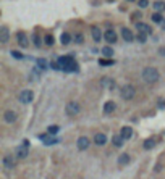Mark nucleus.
Masks as SVG:
<instances>
[{
  "label": "nucleus",
  "instance_id": "nucleus-1",
  "mask_svg": "<svg viewBox=\"0 0 165 179\" xmlns=\"http://www.w3.org/2000/svg\"><path fill=\"white\" fill-rule=\"evenodd\" d=\"M59 63H60L62 69L67 71V73H75V71H78V63L73 60V56H60Z\"/></svg>",
  "mask_w": 165,
  "mask_h": 179
},
{
  "label": "nucleus",
  "instance_id": "nucleus-2",
  "mask_svg": "<svg viewBox=\"0 0 165 179\" xmlns=\"http://www.w3.org/2000/svg\"><path fill=\"white\" fill-rule=\"evenodd\" d=\"M141 76H142V79H144L147 84H154V82L159 81V77H160L159 71H157L155 68H152V66H147V68L142 69Z\"/></svg>",
  "mask_w": 165,
  "mask_h": 179
},
{
  "label": "nucleus",
  "instance_id": "nucleus-3",
  "mask_svg": "<svg viewBox=\"0 0 165 179\" xmlns=\"http://www.w3.org/2000/svg\"><path fill=\"white\" fill-rule=\"evenodd\" d=\"M120 95H121V98H125V100H131V98H134V95H136V90H134V87H133L131 84H126V85H123V87H121Z\"/></svg>",
  "mask_w": 165,
  "mask_h": 179
},
{
  "label": "nucleus",
  "instance_id": "nucleus-4",
  "mask_svg": "<svg viewBox=\"0 0 165 179\" xmlns=\"http://www.w3.org/2000/svg\"><path fill=\"white\" fill-rule=\"evenodd\" d=\"M28 152H29V140H23V144L16 147L15 155H16V158H26Z\"/></svg>",
  "mask_w": 165,
  "mask_h": 179
},
{
  "label": "nucleus",
  "instance_id": "nucleus-5",
  "mask_svg": "<svg viewBox=\"0 0 165 179\" xmlns=\"http://www.w3.org/2000/svg\"><path fill=\"white\" fill-rule=\"evenodd\" d=\"M65 111H67L68 116H76V114L81 111V106H80V103H78V102H70V103L67 105Z\"/></svg>",
  "mask_w": 165,
  "mask_h": 179
},
{
  "label": "nucleus",
  "instance_id": "nucleus-6",
  "mask_svg": "<svg viewBox=\"0 0 165 179\" xmlns=\"http://www.w3.org/2000/svg\"><path fill=\"white\" fill-rule=\"evenodd\" d=\"M33 98H34L33 90L26 89V90H21L20 92V102L21 103H29V102H33Z\"/></svg>",
  "mask_w": 165,
  "mask_h": 179
},
{
  "label": "nucleus",
  "instance_id": "nucleus-7",
  "mask_svg": "<svg viewBox=\"0 0 165 179\" xmlns=\"http://www.w3.org/2000/svg\"><path fill=\"white\" fill-rule=\"evenodd\" d=\"M76 145H78V148H80V150H86L91 145V140L86 137V135H81V137L76 140Z\"/></svg>",
  "mask_w": 165,
  "mask_h": 179
},
{
  "label": "nucleus",
  "instance_id": "nucleus-8",
  "mask_svg": "<svg viewBox=\"0 0 165 179\" xmlns=\"http://www.w3.org/2000/svg\"><path fill=\"white\" fill-rule=\"evenodd\" d=\"M104 39L109 42V44H113V42H117V32L113 29H107L104 32Z\"/></svg>",
  "mask_w": 165,
  "mask_h": 179
},
{
  "label": "nucleus",
  "instance_id": "nucleus-9",
  "mask_svg": "<svg viewBox=\"0 0 165 179\" xmlns=\"http://www.w3.org/2000/svg\"><path fill=\"white\" fill-rule=\"evenodd\" d=\"M3 119H5V123H8V124L15 123V121H16V113L13 110H7L3 113Z\"/></svg>",
  "mask_w": 165,
  "mask_h": 179
},
{
  "label": "nucleus",
  "instance_id": "nucleus-10",
  "mask_svg": "<svg viewBox=\"0 0 165 179\" xmlns=\"http://www.w3.org/2000/svg\"><path fill=\"white\" fill-rule=\"evenodd\" d=\"M8 39H10V31H8V27H7V26H2V27H0V42H2V44H7V42H8Z\"/></svg>",
  "mask_w": 165,
  "mask_h": 179
},
{
  "label": "nucleus",
  "instance_id": "nucleus-11",
  "mask_svg": "<svg viewBox=\"0 0 165 179\" xmlns=\"http://www.w3.org/2000/svg\"><path fill=\"white\" fill-rule=\"evenodd\" d=\"M115 108H117V105H115V102H112V100H109V102L104 103V113L105 114L113 113V111H115Z\"/></svg>",
  "mask_w": 165,
  "mask_h": 179
},
{
  "label": "nucleus",
  "instance_id": "nucleus-12",
  "mask_svg": "<svg viewBox=\"0 0 165 179\" xmlns=\"http://www.w3.org/2000/svg\"><path fill=\"white\" fill-rule=\"evenodd\" d=\"M91 32H92V39H94L96 42H100V39H102V34H104V32L100 31L97 26H92V27H91Z\"/></svg>",
  "mask_w": 165,
  "mask_h": 179
},
{
  "label": "nucleus",
  "instance_id": "nucleus-13",
  "mask_svg": "<svg viewBox=\"0 0 165 179\" xmlns=\"http://www.w3.org/2000/svg\"><path fill=\"white\" fill-rule=\"evenodd\" d=\"M121 35H123V39H125L126 42H131V40L134 39L131 29H128V27H121Z\"/></svg>",
  "mask_w": 165,
  "mask_h": 179
},
{
  "label": "nucleus",
  "instance_id": "nucleus-14",
  "mask_svg": "<svg viewBox=\"0 0 165 179\" xmlns=\"http://www.w3.org/2000/svg\"><path fill=\"white\" fill-rule=\"evenodd\" d=\"M16 39H18V44H20L21 47H28V37H26V34H24L23 31H20V32L16 34Z\"/></svg>",
  "mask_w": 165,
  "mask_h": 179
},
{
  "label": "nucleus",
  "instance_id": "nucleus-15",
  "mask_svg": "<svg viewBox=\"0 0 165 179\" xmlns=\"http://www.w3.org/2000/svg\"><path fill=\"white\" fill-rule=\"evenodd\" d=\"M120 135L123 139H131V135H133V129L130 126H125V127H121V131H120Z\"/></svg>",
  "mask_w": 165,
  "mask_h": 179
},
{
  "label": "nucleus",
  "instance_id": "nucleus-16",
  "mask_svg": "<svg viewBox=\"0 0 165 179\" xmlns=\"http://www.w3.org/2000/svg\"><path fill=\"white\" fill-rule=\"evenodd\" d=\"M136 27H138V31L139 32H142V34H150V26L149 24H146V23H136Z\"/></svg>",
  "mask_w": 165,
  "mask_h": 179
},
{
  "label": "nucleus",
  "instance_id": "nucleus-17",
  "mask_svg": "<svg viewBox=\"0 0 165 179\" xmlns=\"http://www.w3.org/2000/svg\"><path fill=\"white\" fill-rule=\"evenodd\" d=\"M94 142H96L97 145H105V142H107V135H105V134H102V132L96 134V135H94Z\"/></svg>",
  "mask_w": 165,
  "mask_h": 179
},
{
  "label": "nucleus",
  "instance_id": "nucleus-18",
  "mask_svg": "<svg viewBox=\"0 0 165 179\" xmlns=\"http://www.w3.org/2000/svg\"><path fill=\"white\" fill-rule=\"evenodd\" d=\"M130 160H131V156L128 153H123V155L118 156V164H120V166H125V164L130 163Z\"/></svg>",
  "mask_w": 165,
  "mask_h": 179
},
{
  "label": "nucleus",
  "instance_id": "nucleus-19",
  "mask_svg": "<svg viewBox=\"0 0 165 179\" xmlns=\"http://www.w3.org/2000/svg\"><path fill=\"white\" fill-rule=\"evenodd\" d=\"M60 42L63 45H68L70 42H71V34H68V32H63L62 34V37H60Z\"/></svg>",
  "mask_w": 165,
  "mask_h": 179
},
{
  "label": "nucleus",
  "instance_id": "nucleus-20",
  "mask_svg": "<svg viewBox=\"0 0 165 179\" xmlns=\"http://www.w3.org/2000/svg\"><path fill=\"white\" fill-rule=\"evenodd\" d=\"M3 164L7 168H13L15 166V158H13V156H5L3 158Z\"/></svg>",
  "mask_w": 165,
  "mask_h": 179
},
{
  "label": "nucleus",
  "instance_id": "nucleus-21",
  "mask_svg": "<svg viewBox=\"0 0 165 179\" xmlns=\"http://www.w3.org/2000/svg\"><path fill=\"white\" fill-rule=\"evenodd\" d=\"M154 8H155V11L162 13L165 10V2H162V0H157V2H154Z\"/></svg>",
  "mask_w": 165,
  "mask_h": 179
},
{
  "label": "nucleus",
  "instance_id": "nucleus-22",
  "mask_svg": "<svg viewBox=\"0 0 165 179\" xmlns=\"http://www.w3.org/2000/svg\"><path fill=\"white\" fill-rule=\"evenodd\" d=\"M113 145H115V147H123V137H121V135H113Z\"/></svg>",
  "mask_w": 165,
  "mask_h": 179
},
{
  "label": "nucleus",
  "instance_id": "nucleus-23",
  "mask_svg": "<svg viewBox=\"0 0 165 179\" xmlns=\"http://www.w3.org/2000/svg\"><path fill=\"white\" fill-rule=\"evenodd\" d=\"M142 145H144V148H146V150L154 148V145H155V139H146V140H144V144H142Z\"/></svg>",
  "mask_w": 165,
  "mask_h": 179
},
{
  "label": "nucleus",
  "instance_id": "nucleus-24",
  "mask_svg": "<svg viewBox=\"0 0 165 179\" xmlns=\"http://www.w3.org/2000/svg\"><path fill=\"white\" fill-rule=\"evenodd\" d=\"M152 21H154V23H157V24H162L163 18H162V15H160L159 11H155L154 15H152Z\"/></svg>",
  "mask_w": 165,
  "mask_h": 179
},
{
  "label": "nucleus",
  "instance_id": "nucleus-25",
  "mask_svg": "<svg viewBox=\"0 0 165 179\" xmlns=\"http://www.w3.org/2000/svg\"><path fill=\"white\" fill-rule=\"evenodd\" d=\"M102 55L104 56H112L113 55V48L112 47H104L102 48Z\"/></svg>",
  "mask_w": 165,
  "mask_h": 179
},
{
  "label": "nucleus",
  "instance_id": "nucleus-26",
  "mask_svg": "<svg viewBox=\"0 0 165 179\" xmlns=\"http://www.w3.org/2000/svg\"><path fill=\"white\" fill-rule=\"evenodd\" d=\"M33 40H34V45H36V47H41L42 40H41V37H39L37 34H34V35H33Z\"/></svg>",
  "mask_w": 165,
  "mask_h": 179
},
{
  "label": "nucleus",
  "instance_id": "nucleus-27",
  "mask_svg": "<svg viewBox=\"0 0 165 179\" xmlns=\"http://www.w3.org/2000/svg\"><path fill=\"white\" fill-rule=\"evenodd\" d=\"M54 42H55V39H54V35H50V34H47V35H46V44H47V45H54Z\"/></svg>",
  "mask_w": 165,
  "mask_h": 179
},
{
  "label": "nucleus",
  "instance_id": "nucleus-28",
  "mask_svg": "<svg viewBox=\"0 0 165 179\" xmlns=\"http://www.w3.org/2000/svg\"><path fill=\"white\" fill-rule=\"evenodd\" d=\"M37 66H39L41 69H46V68H47L46 60H44V58H39V60H37Z\"/></svg>",
  "mask_w": 165,
  "mask_h": 179
},
{
  "label": "nucleus",
  "instance_id": "nucleus-29",
  "mask_svg": "<svg viewBox=\"0 0 165 179\" xmlns=\"http://www.w3.org/2000/svg\"><path fill=\"white\" fill-rule=\"evenodd\" d=\"M99 65H102V66H107V65H113V60H99Z\"/></svg>",
  "mask_w": 165,
  "mask_h": 179
},
{
  "label": "nucleus",
  "instance_id": "nucleus-30",
  "mask_svg": "<svg viewBox=\"0 0 165 179\" xmlns=\"http://www.w3.org/2000/svg\"><path fill=\"white\" fill-rule=\"evenodd\" d=\"M57 131H59V126H50L49 129H47V132L50 134V135H54V134H57Z\"/></svg>",
  "mask_w": 165,
  "mask_h": 179
},
{
  "label": "nucleus",
  "instance_id": "nucleus-31",
  "mask_svg": "<svg viewBox=\"0 0 165 179\" xmlns=\"http://www.w3.org/2000/svg\"><path fill=\"white\" fill-rule=\"evenodd\" d=\"M138 5H139V8H146V6L149 5V0H139Z\"/></svg>",
  "mask_w": 165,
  "mask_h": 179
},
{
  "label": "nucleus",
  "instance_id": "nucleus-32",
  "mask_svg": "<svg viewBox=\"0 0 165 179\" xmlns=\"http://www.w3.org/2000/svg\"><path fill=\"white\" fill-rule=\"evenodd\" d=\"M146 39H147V34H142V32H139V35H138V40H139V42H146Z\"/></svg>",
  "mask_w": 165,
  "mask_h": 179
},
{
  "label": "nucleus",
  "instance_id": "nucleus-33",
  "mask_svg": "<svg viewBox=\"0 0 165 179\" xmlns=\"http://www.w3.org/2000/svg\"><path fill=\"white\" fill-rule=\"evenodd\" d=\"M11 55L15 56V58H18V60H21V58H23V55H21L20 52H16V50H13V52H11Z\"/></svg>",
  "mask_w": 165,
  "mask_h": 179
},
{
  "label": "nucleus",
  "instance_id": "nucleus-34",
  "mask_svg": "<svg viewBox=\"0 0 165 179\" xmlns=\"http://www.w3.org/2000/svg\"><path fill=\"white\" fill-rule=\"evenodd\" d=\"M83 40H84V39H83V35H81V34H78V35H76V42H80V44H81Z\"/></svg>",
  "mask_w": 165,
  "mask_h": 179
},
{
  "label": "nucleus",
  "instance_id": "nucleus-35",
  "mask_svg": "<svg viewBox=\"0 0 165 179\" xmlns=\"http://www.w3.org/2000/svg\"><path fill=\"white\" fill-rule=\"evenodd\" d=\"M160 26H162V29H165V19L162 21V24H160Z\"/></svg>",
  "mask_w": 165,
  "mask_h": 179
},
{
  "label": "nucleus",
  "instance_id": "nucleus-36",
  "mask_svg": "<svg viewBox=\"0 0 165 179\" xmlns=\"http://www.w3.org/2000/svg\"><path fill=\"white\" fill-rule=\"evenodd\" d=\"M160 53H162V55H165V48H160Z\"/></svg>",
  "mask_w": 165,
  "mask_h": 179
},
{
  "label": "nucleus",
  "instance_id": "nucleus-37",
  "mask_svg": "<svg viewBox=\"0 0 165 179\" xmlns=\"http://www.w3.org/2000/svg\"><path fill=\"white\" fill-rule=\"evenodd\" d=\"M130 2H134V0H130Z\"/></svg>",
  "mask_w": 165,
  "mask_h": 179
}]
</instances>
